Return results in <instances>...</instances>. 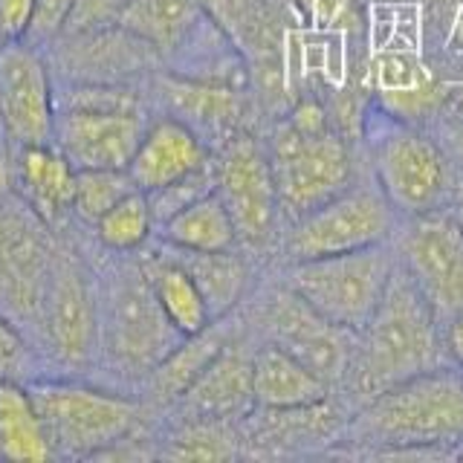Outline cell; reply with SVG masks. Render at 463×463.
I'll list each match as a JSON object with an SVG mask.
<instances>
[{
  "label": "cell",
  "instance_id": "cell-15",
  "mask_svg": "<svg viewBox=\"0 0 463 463\" xmlns=\"http://www.w3.org/2000/svg\"><path fill=\"white\" fill-rule=\"evenodd\" d=\"M0 113L14 148L52 142L58 116L52 67L35 43H0Z\"/></svg>",
  "mask_w": 463,
  "mask_h": 463
},
{
  "label": "cell",
  "instance_id": "cell-29",
  "mask_svg": "<svg viewBox=\"0 0 463 463\" xmlns=\"http://www.w3.org/2000/svg\"><path fill=\"white\" fill-rule=\"evenodd\" d=\"M93 232L96 241L113 255H137L142 250H148L151 238L156 235L148 194L139 192V188L130 192L105 217H99L93 223Z\"/></svg>",
  "mask_w": 463,
  "mask_h": 463
},
{
  "label": "cell",
  "instance_id": "cell-20",
  "mask_svg": "<svg viewBox=\"0 0 463 463\" xmlns=\"http://www.w3.org/2000/svg\"><path fill=\"white\" fill-rule=\"evenodd\" d=\"M76 174L79 168L55 142L24 145L14 156V183L21 185L26 209H33L43 223H58L72 214Z\"/></svg>",
  "mask_w": 463,
  "mask_h": 463
},
{
  "label": "cell",
  "instance_id": "cell-1",
  "mask_svg": "<svg viewBox=\"0 0 463 463\" xmlns=\"http://www.w3.org/2000/svg\"><path fill=\"white\" fill-rule=\"evenodd\" d=\"M446 362L438 316L397 258V269L385 287L380 307L365 327L356 330L351 365L336 394L347 402V409L356 411L383 391Z\"/></svg>",
  "mask_w": 463,
  "mask_h": 463
},
{
  "label": "cell",
  "instance_id": "cell-2",
  "mask_svg": "<svg viewBox=\"0 0 463 463\" xmlns=\"http://www.w3.org/2000/svg\"><path fill=\"white\" fill-rule=\"evenodd\" d=\"M264 139L287 223L336 197L362 174L356 142L333 125L325 99L313 90L298 93L275 116Z\"/></svg>",
  "mask_w": 463,
  "mask_h": 463
},
{
  "label": "cell",
  "instance_id": "cell-12",
  "mask_svg": "<svg viewBox=\"0 0 463 463\" xmlns=\"http://www.w3.org/2000/svg\"><path fill=\"white\" fill-rule=\"evenodd\" d=\"M402 269L431 304L440 327L463 313V226L452 209L405 217L394 238Z\"/></svg>",
  "mask_w": 463,
  "mask_h": 463
},
{
  "label": "cell",
  "instance_id": "cell-21",
  "mask_svg": "<svg viewBox=\"0 0 463 463\" xmlns=\"http://www.w3.org/2000/svg\"><path fill=\"white\" fill-rule=\"evenodd\" d=\"M171 255L177 258L180 264L188 269V275L194 279L214 322L235 316L241 304L252 296L255 269H252L250 252H246L243 246H235V250H221V252L171 250Z\"/></svg>",
  "mask_w": 463,
  "mask_h": 463
},
{
  "label": "cell",
  "instance_id": "cell-28",
  "mask_svg": "<svg viewBox=\"0 0 463 463\" xmlns=\"http://www.w3.org/2000/svg\"><path fill=\"white\" fill-rule=\"evenodd\" d=\"M156 449L168 460H238L243 458V438L238 423L226 420H177Z\"/></svg>",
  "mask_w": 463,
  "mask_h": 463
},
{
  "label": "cell",
  "instance_id": "cell-32",
  "mask_svg": "<svg viewBox=\"0 0 463 463\" xmlns=\"http://www.w3.org/2000/svg\"><path fill=\"white\" fill-rule=\"evenodd\" d=\"M214 183H217V177H214V159H212V165L200 168L194 174H188V177L171 183V185L156 188V192H148V203H151L156 229L163 226L165 221H171V217L177 214V212H183L185 206H192L194 200L212 194Z\"/></svg>",
  "mask_w": 463,
  "mask_h": 463
},
{
  "label": "cell",
  "instance_id": "cell-19",
  "mask_svg": "<svg viewBox=\"0 0 463 463\" xmlns=\"http://www.w3.org/2000/svg\"><path fill=\"white\" fill-rule=\"evenodd\" d=\"M212 159L214 148L192 125L171 113H159L148 119L128 171L139 192L148 194L212 165Z\"/></svg>",
  "mask_w": 463,
  "mask_h": 463
},
{
  "label": "cell",
  "instance_id": "cell-7",
  "mask_svg": "<svg viewBox=\"0 0 463 463\" xmlns=\"http://www.w3.org/2000/svg\"><path fill=\"white\" fill-rule=\"evenodd\" d=\"M394 269L397 246L391 241L342 255L293 260L284 264L281 279L333 325L356 333L380 307Z\"/></svg>",
  "mask_w": 463,
  "mask_h": 463
},
{
  "label": "cell",
  "instance_id": "cell-37",
  "mask_svg": "<svg viewBox=\"0 0 463 463\" xmlns=\"http://www.w3.org/2000/svg\"><path fill=\"white\" fill-rule=\"evenodd\" d=\"M128 0H76V12L67 26V33H79V29H90L101 24H113L119 18ZM64 33V35H67Z\"/></svg>",
  "mask_w": 463,
  "mask_h": 463
},
{
  "label": "cell",
  "instance_id": "cell-24",
  "mask_svg": "<svg viewBox=\"0 0 463 463\" xmlns=\"http://www.w3.org/2000/svg\"><path fill=\"white\" fill-rule=\"evenodd\" d=\"M226 322L229 318H221V322H212L206 330L194 333V336H185L159 362V368L142 385L151 405H156V409H174L180 402V397L197 383V376L209 368V362L229 342L235 327H229Z\"/></svg>",
  "mask_w": 463,
  "mask_h": 463
},
{
  "label": "cell",
  "instance_id": "cell-41",
  "mask_svg": "<svg viewBox=\"0 0 463 463\" xmlns=\"http://www.w3.org/2000/svg\"><path fill=\"white\" fill-rule=\"evenodd\" d=\"M449 209H452V214L458 217L460 226H463V174H458V183H455L452 200H449Z\"/></svg>",
  "mask_w": 463,
  "mask_h": 463
},
{
  "label": "cell",
  "instance_id": "cell-17",
  "mask_svg": "<svg viewBox=\"0 0 463 463\" xmlns=\"http://www.w3.org/2000/svg\"><path fill=\"white\" fill-rule=\"evenodd\" d=\"M151 90L163 113L192 125L212 148L252 128V93L246 87L180 76L163 67L151 79Z\"/></svg>",
  "mask_w": 463,
  "mask_h": 463
},
{
  "label": "cell",
  "instance_id": "cell-10",
  "mask_svg": "<svg viewBox=\"0 0 463 463\" xmlns=\"http://www.w3.org/2000/svg\"><path fill=\"white\" fill-rule=\"evenodd\" d=\"M246 322L258 342L284 347L339 391L351 365L356 333L333 325L330 318L313 310L284 279L258 289Z\"/></svg>",
  "mask_w": 463,
  "mask_h": 463
},
{
  "label": "cell",
  "instance_id": "cell-33",
  "mask_svg": "<svg viewBox=\"0 0 463 463\" xmlns=\"http://www.w3.org/2000/svg\"><path fill=\"white\" fill-rule=\"evenodd\" d=\"M371 4L420 12L423 14V38H438L440 43H449V33L458 24V12L463 9V0H371Z\"/></svg>",
  "mask_w": 463,
  "mask_h": 463
},
{
  "label": "cell",
  "instance_id": "cell-6",
  "mask_svg": "<svg viewBox=\"0 0 463 463\" xmlns=\"http://www.w3.org/2000/svg\"><path fill=\"white\" fill-rule=\"evenodd\" d=\"M55 458H101L142 429L145 402L122 391L72 380L29 383Z\"/></svg>",
  "mask_w": 463,
  "mask_h": 463
},
{
  "label": "cell",
  "instance_id": "cell-40",
  "mask_svg": "<svg viewBox=\"0 0 463 463\" xmlns=\"http://www.w3.org/2000/svg\"><path fill=\"white\" fill-rule=\"evenodd\" d=\"M443 110L463 116V76L460 79H452V84H449V99H446V108Z\"/></svg>",
  "mask_w": 463,
  "mask_h": 463
},
{
  "label": "cell",
  "instance_id": "cell-3",
  "mask_svg": "<svg viewBox=\"0 0 463 463\" xmlns=\"http://www.w3.org/2000/svg\"><path fill=\"white\" fill-rule=\"evenodd\" d=\"M347 458H373L388 449L463 446V368L446 362L383 391L351 411L339 440Z\"/></svg>",
  "mask_w": 463,
  "mask_h": 463
},
{
  "label": "cell",
  "instance_id": "cell-14",
  "mask_svg": "<svg viewBox=\"0 0 463 463\" xmlns=\"http://www.w3.org/2000/svg\"><path fill=\"white\" fill-rule=\"evenodd\" d=\"M351 409L339 394L327 400L289 405V409H255L241 420L243 458H301L327 455L342 440Z\"/></svg>",
  "mask_w": 463,
  "mask_h": 463
},
{
  "label": "cell",
  "instance_id": "cell-9",
  "mask_svg": "<svg viewBox=\"0 0 463 463\" xmlns=\"http://www.w3.org/2000/svg\"><path fill=\"white\" fill-rule=\"evenodd\" d=\"M214 192L221 194L238 229V241L250 255L279 252L284 212L275 188L264 134L241 130L214 148Z\"/></svg>",
  "mask_w": 463,
  "mask_h": 463
},
{
  "label": "cell",
  "instance_id": "cell-8",
  "mask_svg": "<svg viewBox=\"0 0 463 463\" xmlns=\"http://www.w3.org/2000/svg\"><path fill=\"white\" fill-rule=\"evenodd\" d=\"M400 223V212L391 206L371 174L368 177L359 174L345 192L301 214L298 221H289L279 252L284 255V264H293V260L368 250L394 241Z\"/></svg>",
  "mask_w": 463,
  "mask_h": 463
},
{
  "label": "cell",
  "instance_id": "cell-25",
  "mask_svg": "<svg viewBox=\"0 0 463 463\" xmlns=\"http://www.w3.org/2000/svg\"><path fill=\"white\" fill-rule=\"evenodd\" d=\"M139 258H142V267L148 272V281L154 287L159 304H163L165 316L171 318V325L177 327L183 336H194V333L206 330L214 322L194 279L188 275V269L180 264V260L171 255L165 243H159L151 252L142 250Z\"/></svg>",
  "mask_w": 463,
  "mask_h": 463
},
{
  "label": "cell",
  "instance_id": "cell-36",
  "mask_svg": "<svg viewBox=\"0 0 463 463\" xmlns=\"http://www.w3.org/2000/svg\"><path fill=\"white\" fill-rule=\"evenodd\" d=\"M426 128L431 130V137L440 142V148L446 151L449 163L455 165V171L463 174V116L443 110L434 116Z\"/></svg>",
  "mask_w": 463,
  "mask_h": 463
},
{
  "label": "cell",
  "instance_id": "cell-13",
  "mask_svg": "<svg viewBox=\"0 0 463 463\" xmlns=\"http://www.w3.org/2000/svg\"><path fill=\"white\" fill-rule=\"evenodd\" d=\"M50 47H55L50 67L70 84H134L165 67L151 43L116 21L67 33Z\"/></svg>",
  "mask_w": 463,
  "mask_h": 463
},
{
  "label": "cell",
  "instance_id": "cell-18",
  "mask_svg": "<svg viewBox=\"0 0 463 463\" xmlns=\"http://www.w3.org/2000/svg\"><path fill=\"white\" fill-rule=\"evenodd\" d=\"M255 345L258 339L250 325H238L232 330L223 351L209 362V368L197 376V383L171 409L177 411V420H226V423H241L255 409Z\"/></svg>",
  "mask_w": 463,
  "mask_h": 463
},
{
  "label": "cell",
  "instance_id": "cell-26",
  "mask_svg": "<svg viewBox=\"0 0 463 463\" xmlns=\"http://www.w3.org/2000/svg\"><path fill=\"white\" fill-rule=\"evenodd\" d=\"M159 243L185 252H221L241 246L238 229L217 192L194 200L156 229Z\"/></svg>",
  "mask_w": 463,
  "mask_h": 463
},
{
  "label": "cell",
  "instance_id": "cell-31",
  "mask_svg": "<svg viewBox=\"0 0 463 463\" xmlns=\"http://www.w3.org/2000/svg\"><path fill=\"white\" fill-rule=\"evenodd\" d=\"M130 192H137V183L128 168H84L76 174L72 214L87 226H93Z\"/></svg>",
  "mask_w": 463,
  "mask_h": 463
},
{
  "label": "cell",
  "instance_id": "cell-43",
  "mask_svg": "<svg viewBox=\"0 0 463 463\" xmlns=\"http://www.w3.org/2000/svg\"><path fill=\"white\" fill-rule=\"evenodd\" d=\"M0 43H4V41H0Z\"/></svg>",
  "mask_w": 463,
  "mask_h": 463
},
{
  "label": "cell",
  "instance_id": "cell-22",
  "mask_svg": "<svg viewBox=\"0 0 463 463\" xmlns=\"http://www.w3.org/2000/svg\"><path fill=\"white\" fill-rule=\"evenodd\" d=\"M252 383L255 405H264V409H289V405H307L336 394L330 383L272 342L255 345Z\"/></svg>",
  "mask_w": 463,
  "mask_h": 463
},
{
  "label": "cell",
  "instance_id": "cell-11",
  "mask_svg": "<svg viewBox=\"0 0 463 463\" xmlns=\"http://www.w3.org/2000/svg\"><path fill=\"white\" fill-rule=\"evenodd\" d=\"M38 318L43 345L64 368L99 359V279L72 252H58L43 279Z\"/></svg>",
  "mask_w": 463,
  "mask_h": 463
},
{
  "label": "cell",
  "instance_id": "cell-34",
  "mask_svg": "<svg viewBox=\"0 0 463 463\" xmlns=\"http://www.w3.org/2000/svg\"><path fill=\"white\" fill-rule=\"evenodd\" d=\"M72 12H76V0H35V14L24 41L35 43L41 50L50 47L67 33Z\"/></svg>",
  "mask_w": 463,
  "mask_h": 463
},
{
  "label": "cell",
  "instance_id": "cell-27",
  "mask_svg": "<svg viewBox=\"0 0 463 463\" xmlns=\"http://www.w3.org/2000/svg\"><path fill=\"white\" fill-rule=\"evenodd\" d=\"M0 458L47 460L55 458L47 426L24 383L0 380Z\"/></svg>",
  "mask_w": 463,
  "mask_h": 463
},
{
  "label": "cell",
  "instance_id": "cell-38",
  "mask_svg": "<svg viewBox=\"0 0 463 463\" xmlns=\"http://www.w3.org/2000/svg\"><path fill=\"white\" fill-rule=\"evenodd\" d=\"M35 14V0H0V41H24Z\"/></svg>",
  "mask_w": 463,
  "mask_h": 463
},
{
  "label": "cell",
  "instance_id": "cell-4",
  "mask_svg": "<svg viewBox=\"0 0 463 463\" xmlns=\"http://www.w3.org/2000/svg\"><path fill=\"white\" fill-rule=\"evenodd\" d=\"M116 258L99 279V362L119 380L145 385L185 336L165 316L142 258Z\"/></svg>",
  "mask_w": 463,
  "mask_h": 463
},
{
  "label": "cell",
  "instance_id": "cell-30",
  "mask_svg": "<svg viewBox=\"0 0 463 463\" xmlns=\"http://www.w3.org/2000/svg\"><path fill=\"white\" fill-rule=\"evenodd\" d=\"M304 29L313 35L362 41L368 33L371 0H289Z\"/></svg>",
  "mask_w": 463,
  "mask_h": 463
},
{
  "label": "cell",
  "instance_id": "cell-35",
  "mask_svg": "<svg viewBox=\"0 0 463 463\" xmlns=\"http://www.w3.org/2000/svg\"><path fill=\"white\" fill-rule=\"evenodd\" d=\"M33 371V347L24 333L0 313V380L21 383Z\"/></svg>",
  "mask_w": 463,
  "mask_h": 463
},
{
  "label": "cell",
  "instance_id": "cell-42",
  "mask_svg": "<svg viewBox=\"0 0 463 463\" xmlns=\"http://www.w3.org/2000/svg\"><path fill=\"white\" fill-rule=\"evenodd\" d=\"M6 142H9V137H6V125H4V113H0V163H4V151H6Z\"/></svg>",
  "mask_w": 463,
  "mask_h": 463
},
{
  "label": "cell",
  "instance_id": "cell-23",
  "mask_svg": "<svg viewBox=\"0 0 463 463\" xmlns=\"http://www.w3.org/2000/svg\"><path fill=\"white\" fill-rule=\"evenodd\" d=\"M206 18L209 9L203 6V0H128L116 24L151 43L168 64Z\"/></svg>",
  "mask_w": 463,
  "mask_h": 463
},
{
  "label": "cell",
  "instance_id": "cell-5",
  "mask_svg": "<svg viewBox=\"0 0 463 463\" xmlns=\"http://www.w3.org/2000/svg\"><path fill=\"white\" fill-rule=\"evenodd\" d=\"M359 145L365 148L368 174L402 221L449 209L458 171L429 128L402 122L371 99Z\"/></svg>",
  "mask_w": 463,
  "mask_h": 463
},
{
  "label": "cell",
  "instance_id": "cell-16",
  "mask_svg": "<svg viewBox=\"0 0 463 463\" xmlns=\"http://www.w3.org/2000/svg\"><path fill=\"white\" fill-rule=\"evenodd\" d=\"M148 119V110L61 105L55 116L52 142L79 171L128 168Z\"/></svg>",
  "mask_w": 463,
  "mask_h": 463
},
{
  "label": "cell",
  "instance_id": "cell-39",
  "mask_svg": "<svg viewBox=\"0 0 463 463\" xmlns=\"http://www.w3.org/2000/svg\"><path fill=\"white\" fill-rule=\"evenodd\" d=\"M443 345H446L449 362L463 368V313H458L452 322L443 327Z\"/></svg>",
  "mask_w": 463,
  "mask_h": 463
}]
</instances>
